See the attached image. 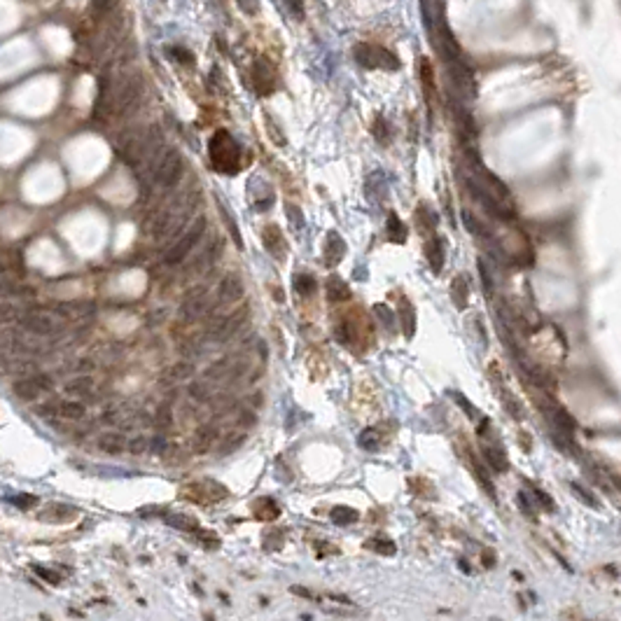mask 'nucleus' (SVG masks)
Masks as SVG:
<instances>
[{
    "label": "nucleus",
    "instance_id": "f257e3e1",
    "mask_svg": "<svg viewBox=\"0 0 621 621\" xmlns=\"http://www.w3.org/2000/svg\"><path fill=\"white\" fill-rule=\"evenodd\" d=\"M353 56L360 66L365 68H383V70H397L399 68V59L392 54L390 49L381 45H371V43H358L353 47Z\"/></svg>",
    "mask_w": 621,
    "mask_h": 621
},
{
    "label": "nucleus",
    "instance_id": "f03ea898",
    "mask_svg": "<svg viewBox=\"0 0 621 621\" xmlns=\"http://www.w3.org/2000/svg\"><path fill=\"white\" fill-rule=\"evenodd\" d=\"M206 231V217H197L194 222L190 224V229H187V233H183V236L178 238L176 243H173V248L169 250V255H166V264H180L183 259L190 255L192 250H194V245L201 241Z\"/></svg>",
    "mask_w": 621,
    "mask_h": 621
},
{
    "label": "nucleus",
    "instance_id": "7ed1b4c3",
    "mask_svg": "<svg viewBox=\"0 0 621 621\" xmlns=\"http://www.w3.org/2000/svg\"><path fill=\"white\" fill-rule=\"evenodd\" d=\"M155 183H159L162 187H176L183 178V157L178 155L176 150H166L164 157L159 159L155 173H152Z\"/></svg>",
    "mask_w": 621,
    "mask_h": 621
},
{
    "label": "nucleus",
    "instance_id": "20e7f679",
    "mask_svg": "<svg viewBox=\"0 0 621 621\" xmlns=\"http://www.w3.org/2000/svg\"><path fill=\"white\" fill-rule=\"evenodd\" d=\"M210 157H213V164H215L220 157L229 159L231 169H236V164H238V145L233 143V138L227 131H217L215 138L210 140Z\"/></svg>",
    "mask_w": 621,
    "mask_h": 621
},
{
    "label": "nucleus",
    "instance_id": "39448f33",
    "mask_svg": "<svg viewBox=\"0 0 621 621\" xmlns=\"http://www.w3.org/2000/svg\"><path fill=\"white\" fill-rule=\"evenodd\" d=\"M17 323L24 327V330H29L33 334H52L56 330V318L49 316V313L45 311H38V313H26V316H17Z\"/></svg>",
    "mask_w": 621,
    "mask_h": 621
},
{
    "label": "nucleus",
    "instance_id": "423d86ee",
    "mask_svg": "<svg viewBox=\"0 0 621 621\" xmlns=\"http://www.w3.org/2000/svg\"><path fill=\"white\" fill-rule=\"evenodd\" d=\"M252 79L257 82V89L259 93H271L273 89H276V68L264 61V59H259V61L255 63V68H252Z\"/></svg>",
    "mask_w": 621,
    "mask_h": 621
},
{
    "label": "nucleus",
    "instance_id": "0eeeda50",
    "mask_svg": "<svg viewBox=\"0 0 621 621\" xmlns=\"http://www.w3.org/2000/svg\"><path fill=\"white\" fill-rule=\"evenodd\" d=\"M245 316H248V309H238V311H233V313H229V316L224 318V323H222V327H220V330L213 334V339H215V344H224V342H229V339L233 337V334H236L238 330H241V325H243V320H245Z\"/></svg>",
    "mask_w": 621,
    "mask_h": 621
},
{
    "label": "nucleus",
    "instance_id": "6e6552de",
    "mask_svg": "<svg viewBox=\"0 0 621 621\" xmlns=\"http://www.w3.org/2000/svg\"><path fill=\"white\" fill-rule=\"evenodd\" d=\"M243 280L236 276V273H227V276L220 280V288H217V295H220V302L224 304H231V302H238V299L243 297Z\"/></svg>",
    "mask_w": 621,
    "mask_h": 621
},
{
    "label": "nucleus",
    "instance_id": "1a4fd4ad",
    "mask_svg": "<svg viewBox=\"0 0 621 621\" xmlns=\"http://www.w3.org/2000/svg\"><path fill=\"white\" fill-rule=\"evenodd\" d=\"M346 255V243L339 233H330L327 236V245H325V266H337Z\"/></svg>",
    "mask_w": 621,
    "mask_h": 621
},
{
    "label": "nucleus",
    "instance_id": "9d476101",
    "mask_svg": "<svg viewBox=\"0 0 621 621\" xmlns=\"http://www.w3.org/2000/svg\"><path fill=\"white\" fill-rule=\"evenodd\" d=\"M262 243L276 259L285 257V241L280 238V231L276 229V227H266V229L262 231Z\"/></svg>",
    "mask_w": 621,
    "mask_h": 621
},
{
    "label": "nucleus",
    "instance_id": "9b49d317",
    "mask_svg": "<svg viewBox=\"0 0 621 621\" xmlns=\"http://www.w3.org/2000/svg\"><path fill=\"white\" fill-rule=\"evenodd\" d=\"M215 311V306H210L208 309V299L199 297V299H192V302H187V306L183 311H180V318L187 320V323H192V320H197L199 316H204V313H213Z\"/></svg>",
    "mask_w": 621,
    "mask_h": 621
},
{
    "label": "nucleus",
    "instance_id": "f8f14e48",
    "mask_svg": "<svg viewBox=\"0 0 621 621\" xmlns=\"http://www.w3.org/2000/svg\"><path fill=\"white\" fill-rule=\"evenodd\" d=\"M549 413H551V420L558 427V432H563V435H572V432H575L577 423L565 409H560V406H549Z\"/></svg>",
    "mask_w": 621,
    "mask_h": 621
},
{
    "label": "nucleus",
    "instance_id": "ddd939ff",
    "mask_svg": "<svg viewBox=\"0 0 621 621\" xmlns=\"http://www.w3.org/2000/svg\"><path fill=\"white\" fill-rule=\"evenodd\" d=\"M124 446H126V439H124L122 432H108V435L98 437V449L110 453V456H117Z\"/></svg>",
    "mask_w": 621,
    "mask_h": 621
},
{
    "label": "nucleus",
    "instance_id": "4468645a",
    "mask_svg": "<svg viewBox=\"0 0 621 621\" xmlns=\"http://www.w3.org/2000/svg\"><path fill=\"white\" fill-rule=\"evenodd\" d=\"M12 390H15V395H17L19 399H24V402H33V399H38V397H40V392H43V390H40L38 385L31 381V376H29V378H19V381H15Z\"/></svg>",
    "mask_w": 621,
    "mask_h": 621
},
{
    "label": "nucleus",
    "instance_id": "2eb2a0df",
    "mask_svg": "<svg viewBox=\"0 0 621 621\" xmlns=\"http://www.w3.org/2000/svg\"><path fill=\"white\" fill-rule=\"evenodd\" d=\"M451 299L453 304L458 306L460 311L467 306V299H470V288H467V278L465 276H456L451 283Z\"/></svg>",
    "mask_w": 621,
    "mask_h": 621
},
{
    "label": "nucleus",
    "instance_id": "dca6fc26",
    "mask_svg": "<svg viewBox=\"0 0 621 621\" xmlns=\"http://www.w3.org/2000/svg\"><path fill=\"white\" fill-rule=\"evenodd\" d=\"M427 259H430L432 271H435V273L442 271V266H444V241L439 236H435L430 243H427Z\"/></svg>",
    "mask_w": 621,
    "mask_h": 621
},
{
    "label": "nucleus",
    "instance_id": "f3484780",
    "mask_svg": "<svg viewBox=\"0 0 621 621\" xmlns=\"http://www.w3.org/2000/svg\"><path fill=\"white\" fill-rule=\"evenodd\" d=\"M327 297H330V302H346V299H351V288L342 278L332 276L327 280Z\"/></svg>",
    "mask_w": 621,
    "mask_h": 621
},
{
    "label": "nucleus",
    "instance_id": "a211bd4d",
    "mask_svg": "<svg viewBox=\"0 0 621 621\" xmlns=\"http://www.w3.org/2000/svg\"><path fill=\"white\" fill-rule=\"evenodd\" d=\"M484 458L486 463L491 465V470L496 472H507V456L503 449H498V446H484Z\"/></svg>",
    "mask_w": 621,
    "mask_h": 621
},
{
    "label": "nucleus",
    "instance_id": "6ab92c4d",
    "mask_svg": "<svg viewBox=\"0 0 621 621\" xmlns=\"http://www.w3.org/2000/svg\"><path fill=\"white\" fill-rule=\"evenodd\" d=\"M84 413H86L84 404H79V402H70V399H66V402L59 404V416H61V418L79 420V418H84Z\"/></svg>",
    "mask_w": 621,
    "mask_h": 621
},
{
    "label": "nucleus",
    "instance_id": "aec40b11",
    "mask_svg": "<svg viewBox=\"0 0 621 621\" xmlns=\"http://www.w3.org/2000/svg\"><path fill=\"white\" fill-rule=\"evenodd\" d=\"M215 435H217L215 427H204V430H199L197 432V439H194V451L197 453H206V451H208L210 444H213V439H215Z\"/></svg>",
    "mask_w": 621,
    "mask_h": 621
},
{
    "label": "nucleus",
    "instance_id": "412c9836",
    "mask_svg": "<svg viewBox=\"0 0 621 621\" xmlns=\"http://www.w3.org/2000/svg\"><path fill=\"white\" fill-rule=\"evenodd\" d=\"M194 374V365L192 362H178L176 367H171L169 371V385H173L176 381H185Z\"/></svg>",
    "mask_w": 621,
    "mask_h": 621
},
{
    "label": "nucleus",
    "instance_id": "4be33fe9",
    "mask_svg": "<svg viewBox=\"0 0 621 621\" xmlns=\"http://www.w3.org/2000/svg\"><path fill=\"white\" fill-rule=\"evenodd\" d=\"M332 521L337 526H348V523H353V521H358V512L351 509V507H334Z\"/></svg>",
    "mask_w": 621,
    "mask_h": 621
},
{
    "label": "nucleus",
    "instance_id": "5701e85b",
    "mask_svg": "<svg viewBox=\"0 0 621 621\" xmlns=\"http://www.w3.org/2000/svg\"><path fill=\"white\" fill-rule=\"evenodd\" d=\"M229 369H231V358H222L206 369L204 378H224V374H229Z\"/></svg>",
    "mask_w": 621,
    "mask_h": 621
},
{
    "label": "nucleus",
    "instance_id": "b1692460",
    "mask_svg": "<svg viewBox=\"0 0 621 621\" xmlns=\"http://www.w3.org/2000/svg\"><path fill=\"white\" fill-rule=\"evenodd\" d=\"M388 229H390V241L404 243V238H406V227H404L402 222H399L397 213H390V217H388Z\"/></svg>",
    "mask_w": 621,
    "mask_h": 621
},
{
    "label": "nucleus",
    "instance_id": "393cba45",
    "mask_svg": "<svg viewBox=\"0 0 621 621\" xmlns=\"http://www.w3.org/2000/svg\"><path fill=\"white\" fill-rule=\"evenodd\" d=\"M243 442H245V432H231V435H227L222 446H220V456H229V453L236 451Z\"/></svg>",
    "mask_w": 621,
    "mask_h": 621
},
{
    "label": "nucleus",
    "instance_id": "a878e982",
    "mask_svg": "<svg viewBox=\"0 0 621 621\" xmlns=\"http://www.w3.org/2000/svg\"><path fill=\"white\" fill-rule=\"evenodd\" d=\"M93 388V381L89 376H79V378H72V383H68V390L70 395H89Z\"/></svg>",
    "mask_w": 621,
    "mask_h": 621
},
{
    "label": "nucleus",
    "instance_id": "bb28decb",
    "mask_svg": "<svg viewBox=\"0 0 621 621\" xmlns=\"http://www.w3.org/2000/svg\"><path fill=\"white\" fill-rule=\"evenodd\" d=\"M148 449H150V439L145 435H136L126 442V451H129L131 456H140V453H145Z\"/></svg>",
    "mask_w": 621,
    "mask_h": 621
},
{
    "label": "nucleus",
    "instance_id": "cd10ccee",
    "mask_svg": "<svg viewBox=\"0 0 621 621\" xmlns=\"http://www.w3.org/2000/svg\"><path fill=\"white\" fill-rule=\"evenodd\" d=\"M316 288H318L316 278L309 276V273H299V276L295 278V290L299 292V295H311Z\"/></svg>",
    "mask_w": 621,
    "mask_h": 621
},
{
    "label": "nucleus",
    "instance_id": "c85d7f7f",
    "mask_svg": "<svg viewBox=\"0 0 621 621\" xmlns=\"http://www.w3.org/2000/svg\"><path fill=\"white\" fill-rule=\"evenodd\" d=\"M503 406H505L507 413H509L512 418H516V420L523 418V409H521V404L509 395V392H503Z\"/></svg>",
    "mask_w": 621,
    "mask_h": 621
},
{
    "label": "nucleus",
    "instance_id": "c756f323",
    "mask_svg": "<svg viewBox=\"0 0 621 621\" xmlns=\"http://www.w3.org/2000/svg\"><path fill=\"white\" fill-rule=\"evenodd\" d=\"M374 313H376V316L381 318V323H383L385 327H388V330H392V327L397 325L395 316H392V311H390L385 304H374Z\"/></svg>",
    "mask_w": 621,
    "mask_h": 621
},
{
    "label": "nucleus",
    "instance_id": "7c9ffc66",
    "mask_svg": "<svg viewBox=\"0 0 621 621\" xmlns=\"http://www.w3.org/2000/svg\"><path fill=\"white\" fill-rule=\"evenodd\" d=\"M463 222H465V227H467V231H472L474 236H484V233H489V231L484 229V224L479 222V220L474 217L472 213H467V210L463 213Z\"/></svg>",
    "mask_w": 621,
    "mask_h": 621
},
{
    "label": "nucleus",
    "instance_id": "2f4dec72",
    "mask_svg": "<svg viewBox=\"0 0 621 621\" xmlns=\"http://www.w3.org/2000/svg\"><path fill=\"white\" fill-rule=\"evenodd\" d=\"M220 213H222V220H224V222L229 224V233H231L233 243H236L238 248H241L243 243H241V238H238V227H236V222H233V220H231V215H229V208H227V206L220 204Z\"/></svg>",
    "mask_w": 621,
    "mask_h": 621
},
{
    "label": "nucleus",
    "instance_id": "473e14b6",
    "mask_svg": "<svg viewBox=\"0 0 621 621\" xmlns=\"http://www.w3.org/2000/svg\"><path fill=\"white\" fill-rule=\"evenodd\" d=\"M173 423V413H171V409H169V404H162L159 406V411L155 413V427H166V425H171Z\"/></svg>",
    "mask_w": 621,
    "mask_h": 621
},
{
    "label": "nucleus",
    "instance_id": "72a5a7b5",
    "mask_svg": "<svg viewBox=\"0 0 621 621\" xmlns=\"http://www.w3.org/2000/svg\"><path fill=\"white\" fill-rule=\"evenodd\" d=\"M187 392H190V397L197 399V402H206V399H208V388H206V383H190L187 385Z\"/></svg>",
    "mask_w": 621,
    "mask_h": 621
},
{
    "label": "nucleus",
    "instance_id": "f704fd0d",
    "mask_svg": "<svg viewBox=\"0 0 621 621\" xmlns=\"http://www.w3.org/2000/svg\"><path fill=\"white\" fill-rule=\"evenodd\" d=\"M570 489H572V491H575V496H577L579 500H582V503H584V505H589V507H593V509H596V507H598V500H596V498H593V496H591V493H589V491H586V489H582V486H579V484H570Z\"/></svg>",
    "mask_w": 621,
    "mask_h": 621
},
{
    "label": "nucleus",
    "instance_id": "c9c22d12",
    "mask_svg": "<svg viewBox=\"0 0 621 621\" xmlns=\"http://www.w3.org/2000/svg\"><path fill=\"white\" fill-rule=\"evenodd\" d=\"M367 546H371V549L378 553H385V556H392V553H395V542H388V539H374V542H369Z\"/></svg>",
    "mask_w": 621,
    "mask_h": 621
},
{
    "label": "nucleus",
    "instance_id": "e433bc0d",
    "mask_svg": "<svg viewBox=\"0 0 621 621\" xmlns=\"http://www.w3.org/2000/svg\"><path fill=\"white\" fill-rule=\"evenodd\" d=\"M399 313H402L404 334H406V337H411V334H413V311L409 309V304H402V309H399Z\"/></svg>",
    "mask_w": 621,
    "mask_h": 621
},
{
    "label": "nucleus",
    "instance_id": "4c0bfd02",
    "mask_svg": "<svg viewBox=\"0 0 621 621\" xmlns=\"http://www.w3.org/2000/svg\"><path fill=\"white\" fill-rule=\"evenodd\" d=\"M31 381H33V383H36L43 392H47V390L54 388V383H52V376H49V374H33Z\"/></svg>",
    "mask_w": 621,
    "mask_h": 621
},
{
    "label": "nucleus",
    "instance_id": "58836bf2",
    "mask_svg": "<svg viewBox=\"0 0 621 621\" xmlns=\"http://www.w3.org/2000/svg\"><path fill=\"white\" fill-rule=\"evenodd\" d=\"M479 273H482V283H484V290L489 292H493V276H491V271H489V266H486V262L484 259H479Z\"/></svg>",
    "mask_w": 621,
    "mask_h": 621
},
{
    "label": "nucleus",
    "instance_id": "ea45409f",
    "mask_svg": "<svg viewBox=\"0 0 621 621\" xmlns=\"http://www.w3.org/2000/svg\"><path fill=\"white\" fill-rule=\"evenodd\" d=\"M360 446H362V449H369V451L376 449V432L365 430L362 435H360Z\"/></svg>",
    "mask_w": 621,
    "mask_h": 621
},
{
    "label": "nucleus",
    "instance_id": "a19ab883",
    "mask_svg": "<svg viewBox=\"0 0 621 621\" xmlns=\"http://www.w3.org/2000/svg\"><path fill=\"white\" fill-rule=\"evenodd\" d=\"M206 292H208V285H206V283H199V285H194V288H192V290H187L183 299H185V302H192V299L204 297Z\"/></svg>",
    "mask_w": 621,
    "mask_h": 621
},
{
    "label": "nucleus",
    "instance_id": "79ce46f5",
    "mask_svg": "<svg viewBox=\"0 0 621 621\" xmlns=\"http://www.w3.org/2000/svg\"><path fill=\"white\" fill-rule=\"evenodd\" d=\"M257 423V416L252 409H241V413H238V425L241 427H250Z\"/></svg>",
    "mask_w": 621,
    "mask_h": 621
},
{
    "label": "nucleus",
    "instance_id": "37998d69",
    "mask_svg": "<svg viewBox=\"0 0 621 621\" xmlns=\"http://www.w3.org/2000/svg\"><path fill=\"white\" fill-rule=\"evenodd\" d=\"M334 337H337V342H339V344L348 346V344H351L348 325H346V323H339V325H337V330H334Z\"/></svg>",
    "mask_w": 621,
    "mask_h": 621
},
{
    "label": "nucleus",
    "instance_id": "c03bdc74",
    "mask_svg": "<svg viewBox=\"0 0 621 621\" xmlns=\"http://www.w3.org/2000/svg\"><path fill=\"white\" fill-rule=\"evenodd\" d=\"M288 217H290V222H292V227H299V229H302L304 227V217H302V210L297 208V206H288Z\"/></svg>",
    "mask_w": 621,
    "mask_h": 621
},
{
    "label": "nucleus",
    "instance_id": "a18cd8bd",
    "mask_svg": "<svg viewBox=\"0 0 621 621\" xmlns=\"http://www.w3.org/2000/svg\"><path fill=\"white\" fill-rule=\"evenodd\" d=\"M166 521H169V523H171V526H176V528H180V530H190V528H197V526H194V523H192V521H190V519H185V516H169V519H166Z\"/></svg>",
    "mask_w": 621,
    "mask_h": 621
},
{
    "label": "nucleus",
    "instance_id": "49530a36",
    "mask_svg": "<svg viewBox=\"0 0 621 621\" xmlns=\"http://www.w3.org/2000/svg\"><path fill=\"white\" fill-rule=\"evenodd\" d=\"M12 503H15L17 507H31V505H36L38 500L33 498V496H29V493H19V496H12L10 498Z\"/></svg>",
    "mask_w": 621,
    "mask_h": 621
},
{
    "label": "nucleus",
    "instance_id": "de8ad7c7",
    "mask_svg": "<svg viewBox=\"0 0 621 621\" xmlns=\"http://www.w3.org/2000/svg\"><path fill=\"white\" fill-rule=\"evenodd\" d=\"M150 449L155 451V453H164V451H169V446H166V439H164V435H157L155 439H152V442H150Z\"/></svg>",
    "mask_w": 621,
    "mask_h": 621
},
{
    "label": "nucleus",
    "instance_id": "09e8293b",
    "mask_svg": "<svg viewBox=\"0 0 621 621\" xmlns=\"http://www.w3.org/2000/svg\"><path fill=\"white\" fill-rule=\"evenodd\" d=\"M36 572H38L40 577H45L47 582L59 584V575H56V572H49V570H45V567H36Z\"/></svg>",
    "mask_w": 621,
    "mask_h": 621
},
{
    "label": "nucleus",
    "instance_id": "8fccbe9b",
    "mask_svg": "<svg viewBox=\"0 0 621 621\" xmlns=\"http://www.w3.org/2000/svg\"><path fill=\"white\" fill-rule=\"evenodd\" d=\"M376 138L381 140V143H385V140H388V133H385V122L383 119H376Z\"/></svg>",
    "mask_w": 621,
    "mask_h": 621
},
{
    "label": "nucleus",
    "instance_id": "3c124183",
    "mask_svg": "<svg viewBox=\"0 0 621 621\" xmlns=\"http://www.w3.org/2000/svg\"><path fill=\"white\" fill-rule=\"evenodd\" d=\"M262 404H264V395H262V392H255V395L250 397V406H255V409H257V406H262Z\"/></svg>",
    "mask_w": 621,
    "mask_h": 621
},
{
    "label": "nucleus",
    "instance_id": "603ef678",
    "mask_svg": "<svg viewBox=\"0 0 621 621\" xmlns=\"http://www.w3.org/2000/svg\"><path fill=\"white\" fill-rule=\"evenodd\" d=\"M238 3H241V8L248 12H255V8H257V0H238Z\"/></svg>",
    "mask_w": 621,
    "mask_h": 621
},
{
    "label": "nucleus",
    "instance_id": "864d4df0",
    "mask_svg": "<svg viewBox=\"0 0 621 621\" xmlns=\"http://www.w3.org/2000/svg\"><path fill=\"white\" fill-rule=\"evenodd\" d=\"M93 367V362L91 360H79V365H77V371H86V369H91Z\"/></svg>",
    "mask_w": 621,
    "mask_h": 621
},
{
    "label": "nucleus",
    "instance_id": "5fc2aeb1",
    "mask_svg": "<svg viewBox=\"0 0 621 621\" xmlns=\"http://www.w3.org/2000/svg\"><path fill=\"white\" fill-rule=\"evenodd\" d=\"M484 563L493 565V563H496V556H493V553H484Z\"/></svg>",
    "mask_w": 621,
    "mask_h": 621
},
{
    "label": "nucleus",
    "instance_id": "6e6d98bb",
    "mask_svg": "<svg viewBox=\"0 0 621 621\" xmlns=\"http://www.w3.org/2000/svg\"><path fill=\"white\" fill-rule=\"evenodd\" d=\"M563 617H582L579 612H563Z\"/></svg>",
    "mask_w": 621,
    "mask_h": 621
}]
</instances>
